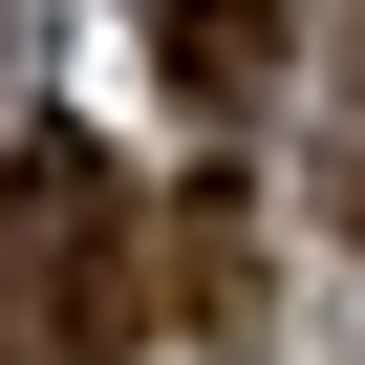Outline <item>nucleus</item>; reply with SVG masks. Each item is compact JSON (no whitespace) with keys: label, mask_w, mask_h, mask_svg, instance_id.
I'll use <instances>...</instances> for the list:
<instances>
[{"label":"nucleus","mask_w":365,"mask_h":365,"mask_svg":"<svg viewBox=\"0 0 365 365\" xmlns=\"http://www.w3.org/2000/svg\"><path fill=\"white\" fill-rule=\"evenodd\" d=\"M129 172L86 129H43L22 172H0V365H108L129 344Z\"/></svg>","instance_id":"1"},{"label":"nucleus","mask_w":365,"mask_h":365,"mask_svg":"<svg viewBox=\"0 0 365 365\" xmlns=\"http://www.w3.org/2000/svg\"><path fill=\"white\" fill-rule=\"evenodd\" d=\"M279 65V0H172V86H194V108H237Z\"/></svg>","instance_id":"2"}]
</instances>
